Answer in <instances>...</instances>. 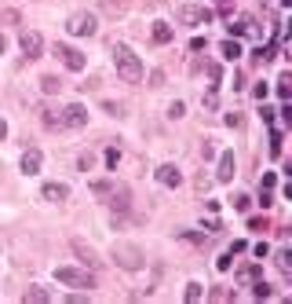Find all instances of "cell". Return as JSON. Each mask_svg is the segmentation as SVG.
Segmentation results:
<instances>
[{"mask_svg":"<svg viewBox=\"0 0 292 304\" xmlns=\"http://www.w3.org/2000/svg\"><path fill=\"white\" fill-rule=\"evenodd\" d=\"M114 66L128 85H139V81H143V59H139L128 44H114Z\"/></svg>","mask_w":292,"mask_h":304,"instance_id":"obj_1","label":"cell"},{"mask_svg":"<svg viewBox=\"0 0 292 304\" xmlns=\"http://www.w3.org/2000/svg\"><path fill=\"white\" fill-rule=\"evenodd\" d=\"M55 279H59L62 286H70V290H91L95 286V275L88 268H55Z\"/></svg>","mask_w":292,"mask_h":304,"instance_id":"obj_2","label":"cell"},{"mask_svg":"<svg viewBox=\"0 0 292 304\" xmlns=\"http://www.w3.org/2000/svg\"><path fill=\"white\" fill-rule=\"evenodd\" d=\"M95 30H99V18L91 11H73L66 18V33H73V37H91Z\"/></svg>","mask_w":292,"mask_h":304,"instance_id":"obj_3","label":"cell"},{"mask_svg":"<svg viewBox=\"0 0 292 304\" xmlns=\"http://www.w3.org/2000/svg\"><path fill=\"white\" fill-rule=\"evenodd\" d=\"M114 260H117L125 271H139V268L146 264V260H143V253H139L135 246H128V242H117V246H114Z\"/></svg>","mask_w":292,"mask_h":304,"instance_id":"obj_4","label":"cell"},{"mask_svg":"<svg viewBox=\"0 0 292 304\" xmlns=\"http://www.w3.org/2000/svg\"><path fill=\"white\" fill-rule=\"evenodd\" d=\"M59 121L66 128H84L88 125V106H81V103H66L62 106V114H59Z\"/></svg>","mask_w":292,"mask_h":304,"instance_id":"obj_5","label":"cell"},{"mask_svg":"<svg viewBox=\"0 0 292 304\" xmlns=\"http://www.w3.org/2000/svg\"><path fill=\"white\" fill-rule=\"evenodd\" d=\"M55 59H59L66 70H84L88 66V59H84L77 48H70V44H55Z\"/></svg>","mask_w":292,"mask_h":304,"instance_id":"obj_6","label":"cell"},{"mask_svg":"<svg viewBox=\"0 0 292 304\" xmlns=\"http://www.w3.org/2000/svg\"><path fill=\"white\" fill-rule=\"evenodd\" d=\"M18 44H22V55H26V59H37V55L44 51L41 33H22V41H18Z\"/></svg>","mask_w":292,"mask_h":304,"instance_id":"obj_7","label":"cell"},{"mask_svg":"<svg viewBox=\"0 0 292 304\" xmlns=\"http://www.w3.org/2000/svg\"><path fill=\"white\" fill-rule=\"evenodd\" d=\"M157 183H161V187H179V183H183V172H179L175 165H161V169H157Z\"/></svg>","mask_w":292,"mask_h":304,"instance_id":"obj_8","label":"cell"},{"mask_svg":"<svg viewBox=\"0 0 292 304\" xmlns=\"http://www.w3.org/2000/svg\"><path fill=\"white\" fill-rule=\"evenodd\" d=\"M234 169H238V165H234V151H223L219 154V172H215L219 183H230L234 180Z\"/></svg>","mask_w":292,"mask_h":304,"instance_id":"obj_9","label":"cell"},{"mask_svg":"<svg viewBox=\"0 0 292 304\" xmlns=\"http://www.w3.org/2000/svg\"><path fill=\"white\" fill-rule=\"evenodd\" d=\"M18 169H22L26 176H37V172H41V151H26L22 161H18Z\"/></svg>","mask_w":292,"mask_h":304,"instance_id":"obj_10","label":"cell"},{"mask_svg":"<svg viewBox=\"0 0 292 304\" xmlns=\"http://www.w3.org/2000/svg\"><path fill=\"white\" fill-rule=\"evenodd\" d=\"M73 253H77V256H81V260H84V264H88V268H99V253H95V250H91V246H84V242H81V238H77V242H73Z\"/></svg>","mask_w":292,"mask_h":304,"instance_id":"obj_11","label":"cell"},{"mask_svg":"<svg viewBox=\"0 0 292 304\" xmlns=\"http://www.w3.org/2000/svg\"><path fill=\"white\" fill-rule=\"evenodd\" d=\"M179 18H183V22H190V26H197V22H205V18H209V11H205V7H197V4H186L183 11H179Z\"/></svg>","mask_w":292,"mask_h":304,"instance_id":"obj_12","label":"cell"},{"mask_svg":"<svg viewBox=\"0 0 292 304\" xmlns=\"http://www.w3.org/2000/svg\"><path fill=\"white\" fill-rule=\"evenodd\" d=\"M44 198L48 202H66L70 198V187H66V183H44Z\"/></svg>","mask_w":292,"mask_h":304,"instance_id":"obj_13","label":"cell"},{"mask_svg":"<svg viewBox=\"0 0 292 304\" xmlns=\"http://www.w3.org/2000/svg\"><path fill=\"white\" fill-rule=\"evenodd\" d=\"M150 37H154L157 44H168V41H172V26H168V22H154V26H150Z\"/></svg>","mask_w":292,"mask_h":304,"instance_id":"obj_14","label":"cell"},{"mask_svg":"<svg viewBox=\"0 0 292 304\" xmlns=\"http://www.w3.org/2000/svg\"><path fill=\"white\" fill-rule=\"evenodd\" d=\"M223 59H241V44L238 41H223Z\"/></svg>","mask_w":292,"mask_h":304,"instance_id":"obj_15","label":"cell"},{"mask_svg":"<svg viewBox=\"0 0 292 304\" xmlns=\"http://www.w3.org/2000/svg\"><path fill=\"white\" fill-rule=\"evenodd\" d=\"M26 301H51V293L44 286H30V290H26Z\"/></svg>","mask_w":292,"mask_h":304,"instance_id":"obj_16","label":"cell"},{"mask_svg":"<svg viewBox=\"0 0 292 304\" xmlns=\"http://www.w3.org/2000/svg\"><path fill=\"white\" fill-rule=\"evenodd\" d=\"M252 282H256V279H252ZM252 293H256V297L263 301V297H270V293H274V290H270L267 282H256V286H252Z\"/></svg>","mask_w":292,"mask_h":304,"instance_id":"obj_17","label":"cell"},{"mask_svg":"<svg viewBox=\"0 0 292 304\" xmlns=\"http://www.w3.org/2000/svg\"><path fill=\"white\" fill-rule=\"evenodd\" d=\"M219 77H223L219 62H212V66H209V81H212V92H215V85H219Z\"/></svg>","mask_w":292,"mask_h":304,"instance_id":"obj_18","label":"cell"},{"mask_svg":"<svg viewBox=\"0 0 292 304\" xmlns=\"http://www.w3.org/2000/svg\"><path fill=\"white\" fill-rule=\"evenodd\" d=\"M278 268H281V271H289V268H292V253H289V250H281V253H278Z\"/></svg>","mask_w":292,"mask_h":304,"instance_id":"obj_19","label":"cell"},{"mask_svg":"<svg viewBox=\"0 0 292 304\" xmlns=\"http://www.w3.org/2000/svg\"><path fill=\"white\" fill-rule=\"evenodd\" d=\"M186 301H190V304L201 301V286H197V282H190V286H186Z\"/></svg>","mask_w":292,"mask_h":304,"instance_id":"obj_20","label":"cell"},{"mask_svg":"<svg viewBox=\"0 0 292 304\" xmlns=\"http://www.w3.org/2000/svg\"><path fill=\"white\" fill-rule=\"evenodd\" d=\"M278 96H281V99H289V73H281V81H278Z\"/></svg>","mask_w":292,"mask_h":304,"instance_id":"obj_21","label":"cell"},{"mask_svg":"<svg viewBox=\"0 0 292 304\" xmlns=\"http://www.w3.org/2000/svg\"><path fill=\"white\" fill-rule=\"evenodd\" d=\"M267 92H270V88H267V81H259V85H256V88H252V96H256V99H259V103H263V99H267Z\"/></svg>","mask_w":292,"mask_h":304,"instance_id":"obj_22","label":"cell"},{"mask_svg":"<svg viewBox=\"0 0 292 304\" xmlns=\"http://www.w3.org/2000/svg\"><path fill=\"white\" fill-rule=\"evenodd\" d=\"M117 161H121V151L110 147V151H106V165H110V169H117Z\"/></svg>","mask_w":292,"mask_h":304,"instance_id":"obj_23","label":"cell"},{"mask_svg":"<svg viewBox=\"0 0 292 304\" xmlns=\"http://www.w3.org/2000/svg\"><path fill=\"white\" fill-rule=\"evenodd\" d=\"M274 183H278V176H274V172H263V183H259L263 191H270V187H274Z\"/></svg>","mask_w":292,"mask_h":304,"instance_id":"obj_24","label":"cell"},{"mask_svg":"<svg viewBox=\"0 0 292 304\" xmlns=\"http://www.w3.org/2000/svg\"><path fill=\"white\" fill-rule=\"evenodd\" d=\"M91 165H95V158H91V154H81V158H77V169H91Z\"/></svg>","mask_w":292,"mask_h":304,"instance_id":"obj_25","label":"cell"},{"mask_svg":"<svg viewBox=\"0 0 292 304\" xmlns=\"http://www.w3.org/2000/svg\"><path fill=\"white\" fill-rule=\"evenodd\" d=\"M183 114H186L183 103H172V106H168V117H183Z\"/></svg>","mask_w":292,"mask_h":304,"instance_id":"obj_26","label":"cell"},{"mask_svg":"<svg viewBox=\"0 0 292 304\" xmlns=\"http://www.w3.org/2000/svg\"><path fill=\"white\" fill-rule=\"evenodd\" d=\"M227 125H230V128H241L245 117H241V114H227Z\"/></svg>","mask_w":292,"mask_h":304,"instance_id":"obj_27","label":"cell"},{"mask_svg":"<svg viewBox=\"0 0 292 304\" xmlns=\"http://www.w3.org/2000/svg\"><path fill=\"white\" fill-rule=\"evenodd\" d=\"M44 92H59V81H55V77H44Z\"/></svg>","mask_w":292,"mask_h":304,"instance_id":"obj_28","label":"cell"},{"mask_svg":"<svg viewBox=\"0 0 292 304\" xmlns=\"http://www.w3.org/2000/svg\"><path fill=\"white\" fill-rule=\"evenodd\" d=\"M4 136H7V121L0 117V140H4Z\"/></svg>","mask_w":292,"mask_h":304,"instance_id":"obj_29","label":"cell"},{"mask_svg":"<svg viewBox=\"0 0 292 304\" xmlns=\"http://www.w3.org/2000/svg\"><path fill=\"white\" fill-rule=\"evenodd\" d=\"M4 48H7V41H4V33H0V55H4Z\"/></svg>","mask_w":292,"mask_h":304,"instance_id":"obj_30","label":"cell"}]
</instances>
